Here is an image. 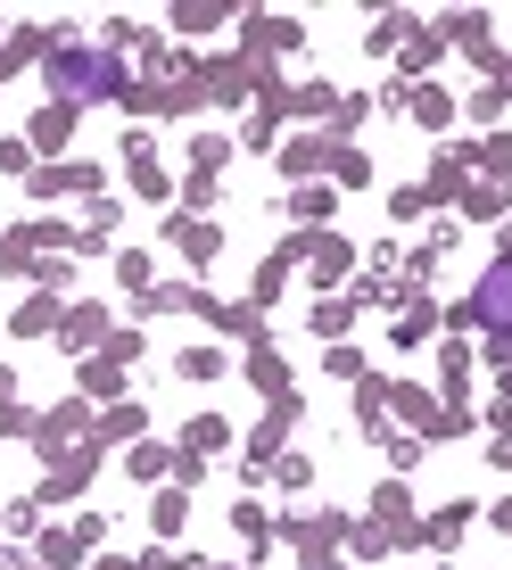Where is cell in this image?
Returning a JSON list of instances; mask_svg holds the SVG:
<instances>
[{
	"label": "cell",
	"mask_w": 512,
	"mask_h": 570,
	"mask_svg": "<svg viewBox=\"0 0 512 570\" xmlns=\"http://www.w3.org/2000/svg\"><path fill=\"white\" fill-rule=\"evenodd\" d=\"M50 83L67 91V100H108V91L125 83V58H108V50H58L50 58Z\"/></svg>",
	"instance_id": "cell-1"
},
{
	"label": "cell",
	"mask_w": 512,
	"mask_h": 570,
	"mask_svg": "<svg viewBox=\"0 0 512 570\" xmlns=\"http://www.w3.org/2000/svg\"><path fill=\"white\" fill-rule=\"evenodd\" d=\"M471 306H480V323H488V331H512V257H504V265H488V282L471 289Z\"/></svg>",
	"instance_id": "cell-2"
}]
</instances>
